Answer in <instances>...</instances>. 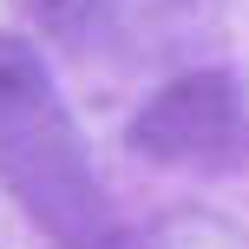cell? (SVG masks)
<instances>
[{"mask_svg": "<svg viewBox=\"0 0 249 249\" xmlns=\"http://www.w3.org/2000/svg\"><path fill=\"white\" fill-rule=\"evenodd\" d=\"M99 7H105V0H39V20H46L53 33H79Z\"/></svg>", "mask_w": 249, "mask_h": 249, "instance_id": "3", "label": "cell"}, {"mask_svg": "<svg viewBox=\"0 0 249 249\" xmlns=\"http://www.w3.org/2000/svg\"><path fill=\"white\" fill-rule=\"evenodd\" d=\"M0 177L46 236H59L66 249H105L112 216H105V184L92 171V151L46 59L7 33H0Z\"/></svg>", "mask_w": 249, "mask_h": 249, "instance_id": "1", "label": "cell"}, {"mask_svg": "<svg viewBox=\"0 0 249 249\" xmlns=\"http://www.w3.org/2000/svg\"><path fill=\"white\" fill-rule=\"evenodd\" d=\"M124 144L138 158H158V164L230 158L243 144V86L230 72H216V66L171 79L138 105V118L124 124Z\"/></svg>", "mask_w": 249, "mask_h": 249, "instance_id": "2", "label": "cell"}]
</instances>
